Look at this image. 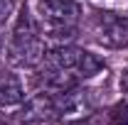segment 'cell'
Masks as SVG:
<instances>
[{
	"instance_id": "obj_6",
	"label": "cell",
	"mask_w": 128,
	"mask_h": 125,
	"mask_svg": "<svg viewBox=\"0 0 128 125\" xmlns=\"http://www.w3.org/2000/svg\"><path fill=\"white\" fill-rule=\"evenodd\" d=\"M25 98L20 78L12 74H0V106H17Z\"/></svg>"
},
{
	"instance_id": "obj_3",
	"label": "cell",
	"mask_w": 128,
	"mask_h": 125,
	"mask_svg": "<svg viewBox=\"0 0 128 125\" xmlns=\"http://www.w3.org/2000/svg\"><path fill=\"white\" fill-rule=\"evenodd\" d=\"M94 32L96 39L106 47H128V17H116L113 12H96Z\"/></svg>"
},
{
	"instance_id": "obj_9",
	"label": "cell",
	"mask_w": 128,
	"mask_h": 125,
	"mask_svg": "<svg viewBox=\"0 0 128 125\" xmlns=\"http://www.w3.org/2000/svg\"><path fill=\"white\" fill-rule=\"evenodd\" d=\"M121 86H123V91H128V69L121 74Z\"/></svg>"
},
{
	"instance_id": "obj_5",
	"label": "cell",
	"mask_w": 128,
	"mask_h": 125,
	"mask_svg": "<svg viewBox=\"0 0 128 125\" xmlns=\"http://www.w3.org/2000/svg\"><path fill=\"white\" fill-rule=\"evenodd\" d=\"M81 57H84V49L76 47H57L44 54V69H54V71H76Z\"/></svg>"
},
{
	"instance_id": "obj_1",
	"label": "cell",
	"mask_w": 128,
	"mask_h": 125,
	"mask_svg": "<svg viewBox=\"0 0 128 125\" xmlns=\"http://www.w3.org/2000/svg\"><path fill=\"white\" fill-rule=\"evenodd\" d=\"M44 42L40 39V30L32 22L27 10H22L17 17V25L12 30L10 44H8V62L15 66H25V69H34L44 59Z\"/></svg>"
},
{
	"instance_id": "obj_10",
	"label": "cell",
	"mask_w": 128,
	"mask_h": 125,
	"mask_svg": "<svg viewBox=\"0 0 128 125\" xmlns=\"http://www.w3.org/2000/svg\"><path fill=\"white\" fill-rule=\"evenodd\" d=\"M0 2H2V0H0Z\"/></svg>"
},
{
	"instance_id": "obj_2",
	"label": "cell",
	"mask_w": 128,
	"mask_h": 125,
	"mask_svg": "<svg viewBox=\"0 0 128 125\" xmlns=\"http://www.w3.org/2000/svg\"><path fill=\"white\" fill-rule=\"evenodd\" d=\"M37 12L44 25V34L52 39L74 37V25L81 15V5L76 0H40Z\"/></svg>"
},
{
	"instance_id": "obj_4",
	"label": "cell",
	"mask_w": 128,
	"mask_h": 125,
	"mask_svg": "<svg viewBox=\"0 0 128 125\" xmlns=\"http://www.w3.org/2000/svg\"><path fill=\"white\" fill-rule=\"evenodd\" d=\"M49 118H57V103L54 96L49 93H37L30 101H25V106L17 110V120L20 123H44Z\"/></svg>"
},
{
	"instance_id": "obj_7",
	"label": "cell",
	"mask_w": 128,
	"mask_h": 125,
	"mask_svg": "<svg viewBox=\"0 0 128 125\" xmlns=\"http://www.w3.org/2000/svg\"><path fill=\"white\" fill-rule=\"evenodd\" d=\"M76 71H79L84 78H91V76H96V74L104 71V62H101L96 54H91V52H84V57H81Z\"/></svg>"
},
{
	"instance_id": "obj_8",
	"label": "cell",
	"mask_w": 128,
	"mask_h": 125,
	"mask_svg": "<svg viewBox=\"0 0 128 125\" xmlns=\"http://www.w3.org/2000/svg\"><path fill=\"white\" fill-rule=\"evenodd\" d=\"M108 118H111L113 125H128V106H126V103L113 106L111 113H108Z\"/></svg>"
}]
</instances>
